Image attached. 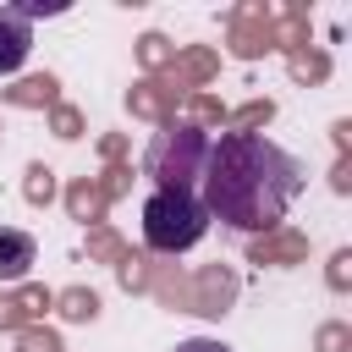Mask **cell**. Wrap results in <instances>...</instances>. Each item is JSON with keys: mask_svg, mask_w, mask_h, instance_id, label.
I'll list each match as a JSON object with an SVG mask.
<instances>
[{"mask_svg": "<svg viewBox=\"0 0 352 352\" xmlns=\"http://www.w3.org/2000/svg\"><path fill=\"white\" fill-rule=\"evenodd\" d=\"M346 286H352V248H341L330 258V292H346Z\"/></svg>", "mask_w": 352, "mask_h": 352, "instance_id": "obj_28", "label": "cell"}, {"mask_svg": "<svg viewBox=\"0 0 352 352\" xmlns=\"http://www.w3.org/2000/svg\"><path fill=\"white\" fill-rule=\"evenodd\" d=\"M204 165H209V132H198L187 121H165L143 154V176H154L160 192H192L198 198Z\"/></svg>", "mask_w": 352, "mask_h": 352, "instance_id": "obj_2", "label": "cell"}, {"mask_svg": "<svg viewBox=\"0 0 352 352\" xmlns=\"http://www.w3.org/2000/svg\"><path fill=\"white\" fill-rule=\"evenodd\" d=\"M116 275H121V286H126V292H148V275H154V264H148L143 253H126V258L116 264Z\"/></svg>", "mask_w": 352, "mask_h": 352, "instance_id": "obj_22", "label": "cell"}, {"mask_svg": "<svg viewBox=\"0 0 352 352\" xmlns=\"http://www.w3.org/2000/svg\"><path fill=\"white\" fill-rule=\"evenodd\" d=\"M16 11L33 22V16H55V11H66V6H60V0H28V6H16Z\"/></svg>", "mask_w": 352, "mask_h": 352, "instance_id": "obj_29", "label": "cell"}, {"mask_svg": "<svg viewBox=\"0 0 352 352\" xmlns=\"http://www.w3.org/2000/svg\"><path fill=\"white\" fill-rule=\"evenodd\" d=\"M99 154H104V160L116 165V160L126 154V138H121V132H110V138H99Z\"/></svg>", "mask_w": 352, "mask_h": 352, "instance_id": "obj_30", "label": "cell"}, {"mask_svg": "<svg viewBox=\"0 0 352 352\" xmlns=\"http://www.w3.org/2000/svg\"><path fill=\"white\" fill-rule=\"evenodd\" d=\"M22 352H60V336L44 324H22Z\"/></svg>", "mask_w": 352, "mask_h": 352, "instance_id": "obj_26", "label": "cell"}, {"mask_svg": "<svg viewBox=\"0 0 352 352\" xmlns=\"http://www.w3.org/2000/svg\"><path fill=\"white\" fill-rule=\"evenodd\" d=\"M148 292H154L165 308H187V275H182L176 264H154V275H148Z\"/></svg>", "mask_w": 352, "mask_h": 352, "instance_id": "obj_15", "label": "cell"}, {"mask_svg": "<svg viewBox=\"0 0 352 352\" xmlns=\"http://www.w3.org/2000/svg\"><path fill=\"white\" fill-rule=\"evenodd\" d=\"M33 50V33H28V16L16 6H0V72H16Z\"/></svg>", "mask_w": 352, "mask_h": 352, "instance_id": "obj_9", "label": "cell"}, {"mask_svg": "<svg viewBox=\"0 0 352 352\" xmlns=\"http://www.w3.org/2000/svg\"><path fill=\"white\" fill-rule=\"evenodd\" d=\"M104 204H110V198H104L99 182H88V176L66 187V209H72V220H82V226H99V220H104Z\"/></svg>", "mask_w": 352, "mask_h": 352, "instance_id": "obj_13", "label": "cell"}, {"mask_svg": "<svg viewBox=\"0 0 352 352\" xmlns=\"http://www.w3.org/2000/svg\"><path fill=\"white\" fill-rule=\"evenodd\" d=\"M302 258H308V236L292 226H275L248 242V264H302Z\"/></svg>", "mask_w": 352, "mask_h": 352, "instance_id": "obj_7", "label": "cell"}, {"mask_svg": "<svg viewBox=\"0 0 352 352\" xmlns=\"http://www.w3.org/2000/svg\"><path fill=\"white\" fill-rule=\"evenodd\" d=\"M176 352H231L226 341H209V336H192V341H182Z\"/></svg>", "mask_w": 352, "mask_h": 352, "instance_id": "obj_31", "label": "cell"}, {"mask_svg": "<svg viewBox=\"0 0 352 352\" xmlns=\"http://www.w3.org/2000/svg\"><path fill=\"white\" fill-rule=\"evenodd\" d=\"M176 104H182V88H170L165 77H143V82H132L126 88V110L132 116H143V121H176Z\"/></svg>", "mask_w": 352, "mask_h": 352, "instance_id": "obj_6", "label": "cell"}, {"mask_svg": "<svg viewBox=\"0 0 352 352\" xmlns=\"http://www.w3.org/2000/svg\"><path fill=\"white\" fill-rule=\"evenodd\" d=\"M138 60H143L148 72H160V66L176 60V44H170L165 33H143V38H138Z\"/></svg>", "mask_w": 352, "mask_h": 352, "instance_id": "obj_21", "label": "cell"}, {"mask_svg": "<svg viewBox=\"0 0 352 352\" xmlns=\"http://www.w3.org/2000/svg\"><path fill=\"white\" fill-rule=\"evenodd\" d=\"M28 264H33V236L6 226V231H0V280H22Z\"/></svg>", "mask_w": 352, "mask_h": 352, "instance_id": "obj_12", "label": "cell"}, {"mask_svg": "<svg viewBox=\"0 0 352 352\" xmlns=\"http://www.w3.org/2000/svg\"><path fill=\"white\" fill-rule=\"evenodd\" d=\"M204 214H214L220 226H231V231H253V236H264V231H275L280 226V214H286V204L297 198V187H302V165L280 148V143H270V138H258V132H226L220 143H209V165H204Z\"/></svg>", "mask_w": 352, "mask_h": 352, "instance_id": "obj_1", "label": "cell"}, {"mask_svg": "<svg viewBox=\"0 0 352 352\" xmlns=\"http://www.w3.org/2000/svg\"><path fill=\"white\" fill-rule=\"evenodd\" d=\"M275 50H286V55H292V50H308V6L292 0V6L275 16Z\"/></svg>", "mask_w": 352, "mask_h": 352, "instance_id": "obj_14", "label": "cell"}, {"mask_svg": "<svg viewBox=\"0 0 352 352\" xmlns=\"http://www.w3.org/2000/svg\"><path fill=\"white\" fill-rule=\"evenodd\" d=\"M226 50L236 60H258L275 50V11L264 0H242L231 16H226Z\"/></svg>", "mask_w": 352, "mask_h": 352, "instance_id": "obj_4", "label": "cell"}, {"mask_svg": "<svg viewBox=\"0 0 352 352\" xmlns=\"http://www.w3.org/2000/svg\"><path fill=\"white\" fill-rule=\"evenodd\" d=\"M286 66H292L297 82H324V77H330V55H324V50H292Z\"/></svg>", "mask_w": 352, "mask_h": 352, "instance_id": "obj_18", "label": "cell"}, {"mask_svg": "<svg viewBox=\"0 0 352 352\" xmlns=\"http://www.w3.org/2000/svg\"><path fill=\"white\" fill-rule=\"evenodd\" d=\"M182 104H187V126H220L226 121V104L214 99V94H182Z\"/></svg>", "mask_w": 352, "mask_h": 352, "instance_id": "obj_19", "label": "cell"}, {"mask_svg": "<svg viewBox=\"0 0 352 352\" xmlns=\"http://www.w3.org/2000/svg\"><path fill=\"white\" fill-rule=\"evenodd\" d=\"M6 104H22V110H55V104H60V82H55L50 72L22 77V82L6 88Z\"/></svg>", "mask_w": 352, "mask_h": 352, "instance_id": "obj_11", "label": "cell"}, {"mask_svg": "<svg viewBox=\"0 0 352 352\" xmlns=\"http://www.w3.org/2000/svg\"><path fill=\"white\" fill-rule=\"evenodd\" d=\"M55 297L44 292V286H22V292H6L0 297V330H22V324H33L44 308H50Z\"/></svg>", "mask_w": 352, "mask_h": 352, "instance_id": "obj_10", "label": "cell"}, {"mask_svg": "<svg viewBox=\"0 0 352 352\" xmlns=\"http://www.w3.org/2000/svg\"><path fill=\"white\" fill-rule=\"evenodd\" d=\"M126 187H132V165H121V160H116V165L104 170V182H99V192H104V198H121Z\"/></svg>", "mask_w": 352, "mask_h": 352, "instance_id": "obj_27", "label": "cell"}, {"mask_svg": "<svg viewBox=\"0 0 352 352\" xmlns=\"http://www.w3.org/2000/svg\"><path fill=\"white\" fill-rule=\"evenodd\" d=\"M50 132H55V138H66V143H72V138H82V116H77L72 104H55V110H50Z\"/></svg>", "mask_w": 352, "mask_h": 352, "instance_id": "obj_25", "label": "cell"}, {"mask_svg": "<svg viewBox=\"0 0 352 352\" xmlns=\"http://www.w3.org/2000/svg\"><path fill=\"white\" fill-rule=\"evenodd\" d=\"M270 121H275V99H248L242 110H226V126L242 132V138H248L253 126H270Z\"/></svg>", "mask_w": 352, "mask_h": 352, "instance_id": "obj_16", "label": "cell"}, {"mask_svg": "<svg viewBox=\"0 0 352 352\" xmlns=\"http://www.w3.org/2000/svg\"><path fill=\"white\" fill-rule=\"evenodd\" d=\"M314 346H319V352H352V330H346L341 319H330V324H319Z\"/></svg>", "mask_w": 352, "mask_h": 352, "instance_id": "obj_24", "label": "cell"}, {"mask_svg": "<svg viewBox=\"0 0 352 352\" xmlns=\"http://www.w3.org/2000/svg\"><path fill=\"white\" fill-rule=\"evenodd\" d=\"M126 253H132V248H126L116 231H104V226H94V231H88V258H99V264H121Z\"/></svg>", "mask_w": 352, "mask_h": 352, "instance_id": "obj_20", "label": "cell"}, {"mask_svg": "<svg viewBox=\"0 0 352 352\" xmlns=\"http://www.w3.org/2000/svg\"><path fill=\"white\" fill-rule=\"evenodd\" d=\"M231 302H236V270L204 264L198 275H187V314L220 319V314H231Z\"/></svg>", "mask_w": 352, "mask_h": 352, "instance_id": "obj_5", "label": "cell"}, {"mask_svg": "<svg viewBox=\"0 0 352 352\" xmlns=\"http://www.w3.org/2000/svg\"><path fill=\"white\" fill-rule=\"evenodd\" d=\"M55 308H60V319H72V324H88V319H99V297H94L88 286H72V292H60V297H55Z\"/></svg>", "mask_w": 352, "mask_h": 352, "instance_id": "obj_17", "label": "cell"}, {"mask_svg": "<svg viewBox=\"0 0 352 352\" xmlns=\"http://www.w3.org/2000/svg\"><path fill=\"white\" fill-rule=\"evenodd\" d=\"M220 72V55L214 50H204V44H192V50H182L176 60H170V88H182V94H192V88H204L209 77Z\"/></svg>", "mask_w": 352, "mask_h": 352, "instance_id": "obj_8", "label": "cell"}, {"mask_svg": "<svg viewBox=\"0 0 352 352\" xmlns=\"http://www.w3.org/2000/svg\"><path fill=\"white\" fill-rule=\"evenodd\" d=\"M204 231H209V214H204V204L192 192H160V187L148 192V204H143V242L154 253H187Z\"/></svg>", "mask_w": 352, "mask_h": 352, "instance_id": "obj_3", "label": "cell"}, {"mask_svg": "<svg viewBox=\"0 0 352 352\" xmlns=\"http://www.w3.org/2000/svg\"><path fill=\"white\" fill-rule=\"evenodd\" d=\"M22 192H28V204H50V198H55V170H50V165H28Z\"/></svg>", "mask_w": 352, "mask_h": 352, "instance_id": "obj_23", "label": "cell"}]
</instances>
